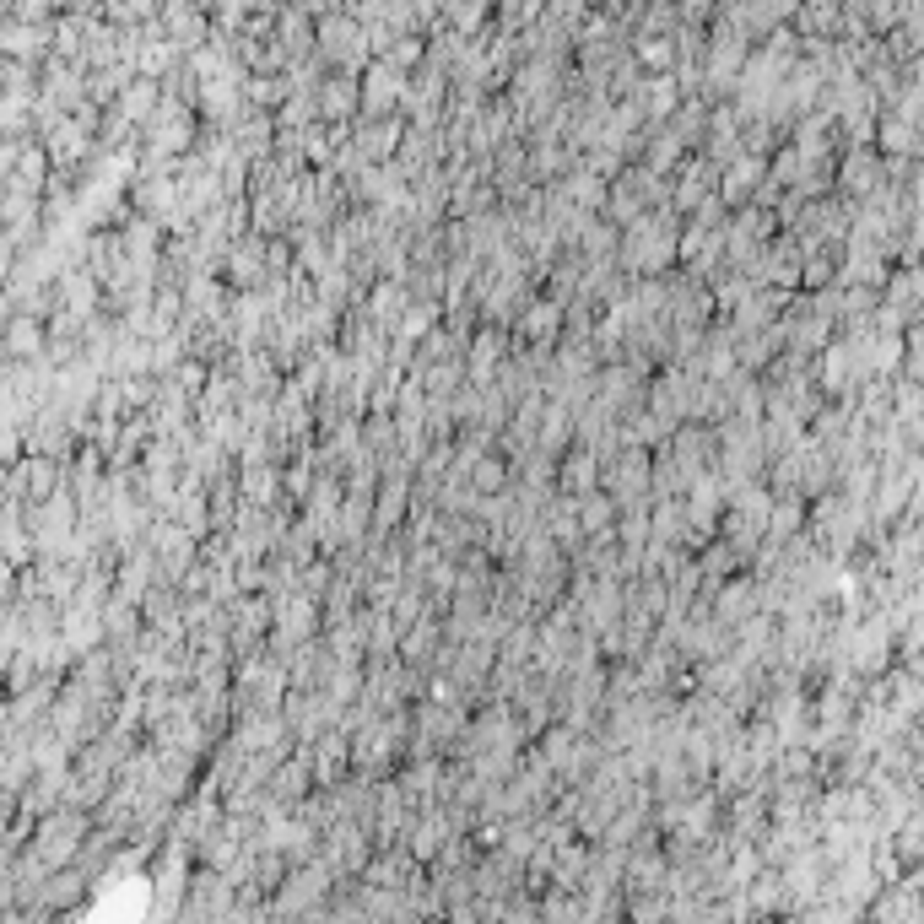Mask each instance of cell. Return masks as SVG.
Listing matches in <instances>:
<instances>
[{
	"instance_id": "cell-1",
	"label": "cell",
	"mask_w": 924,
	"mask_h": 924,
	"mask_svg": "<svg viewBox=\"0 0 924 924\" xmlns=\"http://www.w3.org/2000/svg\"><path fill=\"white\" fill-rule=\"evenodd\" d=\"M552 336H557V298L552 303H535L530 314H525V325H519V341L541 346V341H552Z\"/></svg>"
}]
</instances>
